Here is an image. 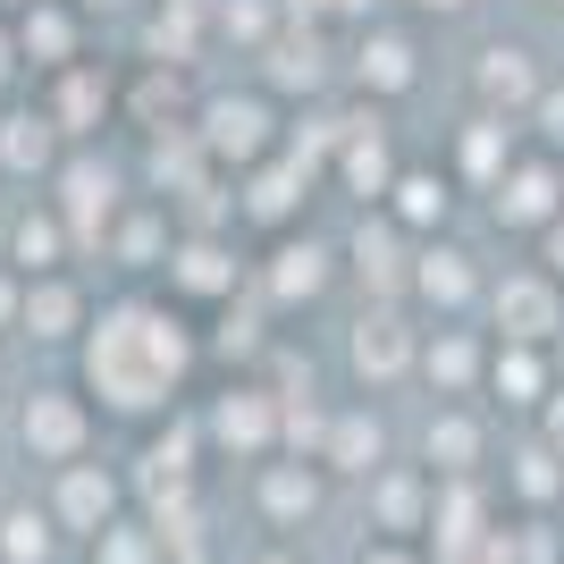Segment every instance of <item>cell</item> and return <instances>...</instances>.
I'll list each match as a JSON object with an SVG mask.
<instances>
[{
	"instance_id": "8fae6325",
	"label": "cell",
	"mask_w": 564,
	"mask_h": 564,
	"mask_svg": "<svg viewBox=\"0 0 564 564\" xmlns=\"http://www.w3.org/2000/svg\"><path fill=\"white\" fill-rule=\"evenodd\" d=\"M397 127L362 101V110H346V127H337V152H329V186L346 194V203H362V212H379L388 203V186H397Z\"/></svg>"
},
{
	"instance_id": "d590c367",
	"label": "cell",
	"mask_w": 564,
	"mask_h": 564,
	"mask_svg": "<svg viewBox=\"0 0 564 564\" xmlns=\"http://www.w3.org/2000/svg\"><path fill=\"white\" fill-rule=\"evenodd\" d=\"M522 127H531V143H540V152H564V76H547V94L531 101V118H522Z\"/></svg>"
},
{
	"instance_id": "4dcf8cb0",
	"label": "cell",
	"mask_w": 564,
	"mask_h": 564,
	"mask_svg": "<svg viewBox=\"0 0 564 564\" xmlns=\"http://www.w3.org/2000/svg\"><path fill=\"white\" fill-rule=\"evenodd\" d=\"M489 397L514 413H540L556 397V346H497L489 354Z\"/></svg>"
},
{
	"instance_id": "e0dca14e",
	"label": "cell",
	"mask_w": 564,
	"mask_h": 564,
	"mask_svg": "<svg viewBox=\"0 0 564 564\" xmlns=\"http://www.w3.org/2000/svg\"><path fill=\"white\" fill-rule=\"evenodd\" d=\"M489 279L497 270L471 245H455V236H430L422 253H413V304L430 321H471V312L489 304Z\"/></svg>"
},
{
	"instance_id": "c3c4849f",
	"label": "cell",
	"mask_w": 564,
	"mask_h": 564,
	"mask_svg": "<svg viewBox=\"0 0 564 564\" xmlns=\"http://www.w3.org/2000/svg\"><path fill=\"white\" fill-rule=\"evenodd\" d=\"M540 9H556V18H564V0H540Z\"/></svg>"
},
{
	"instance_id": "f1b7e54d",
	"label": "cell",
	"mask_w": 564,
	"mask_h": 564,
	"mask_svg": "<svg viewBox=\"0 0 564 564\" xmlns=\"http://www.w3.org/2000/svg\"><path fill=\"white\" fill-rule=\"evenodd\" d=\"M312 464H321V471H346V480H371V471L388 464V422H379L371 404H337Z\"/></svg>"
},
{
	"instance_id": "7a4b0ae2",
	"label": "cell",
	"mask_w": 564,
	"mask_h": 564,
	"mask_svg": "<svg viewBox=\"0 0 564 564\" xmlns=\"http://www.w3.org/2000/svg\"><path fill=\"white\" fill-rule=\"evenodd\" d=\"M194 143L236 177V169L270 161V152L286 143V110H279L270 85H219V94L194 101Z\"/></svg>"
},
{
	"instance_id": "603a6c76",
	"label": "cell",
	"mask_w": 564,
	"mask_h": 564,
	"mask_svg": "<svg viewBox=\"0 0 564 564\" xmlns=\"http://www.w3.org/2000/svg\"><path fill=\"white\" fill-rule=\"evenodd\" d=\"M455 203H464V186H455V169H447V161H404L379 212L397 219L404 236H422V245H430V236H447V228H455Z\"/></svg>"
},
{
	"instance_id": "74e56055",
	"label": "cell",
	"mask_w": 564,
	"mask_h": 564,
	"mask_svg": "<svg viewBox=\"0 0 564 564\" xmlns=\"http://www.w3.org/2000/svg\"><path fill=\"white\" fill-rule=\"evenodd\" d=\"M397 9H404L413 25H455V18H471L480 0H397Z\"/></svg>"
},
{
	"instance_id": "52a82bcc",
	"label": "cell",
	"mask_w": 564,
	"mask_h": 564,
	"mask_svg": "<svg viewBox=\"0 0 564 564\" xmlns=\"http://www.w3.org/2000/svg\"><path fill=\"white\" fill-rule=\"evenodd\" d=\"M337 270H346V245H329V236H312V228H286L253 261V295L270 312H295V304H321L337 286Z\"/></svg>"
},
{
	"instance_id": "2e32d148",
	"label": "cell",
	"mask_w": 564,
	"mask_h": 564,
	"mask_svg": "<svg viewBox=\"0 0 564 564\" xmlns=\"http://www.w3.org/2000/svg\"><path fill=\"white\" fill-rule=\"evenodd\" d=\"M253 85H270L279 101H321L329 85H346V59H337V34L329 25H312V18H286V34L270 51H261V68H253Z\"/></svg>"
},
{
	"instance_id": "484cf974",
	"label": "cell",
	"mask_w": 564,
	"mask_h": 564,
	"mask_svg": "<svg viewBox=\"0 0 564 564\" xmlns=\"http://www.w3.org/2000/svg\"><path fill=\"white\" fill-rule=\"evenodd\" d=\"M489 354H497V337L464 329V321H430L422 329V379L438 397H480L489 388Z\"/></svg>"
},
{
	"instance_id": "277c9868",
	"label": "cell",
	"mask_w": 564,
	"mask_h": 564,
	"mask_svg": "<svg viewBox=\"0 0 564 564\" xmlns=\"http://www.w3.org/2000/svg\"><path fill=\"white\" fill-rule=\"evenodd\" d=\"M422 76H430V59H422V25L413 18H379V25H362V34H346V85L371 101V110L413 101Z\"/></svg>"
},
{
	"instance_id": "d6986e66",
	"label": "cell",
	"mask_w": 564,
	"mask_h": 564,
	"mask_svg": "<svg viewBox=\"0 0 564 564\" xmlns=\"http://www.w3.org/2000/svg\"><path fill=\"white\" fill-rule=\"evenodd\" d=\"M0 261H9V270H25V279H51V270H76V261H85V245H76L68 212H59L51 194H18V203H9V219H0Z\"/></svg>"
},
{
	"instance_id": "7c38bea8",
	"label": "cell",
	"mask_w": 564,
	"mask_h": 564,
	"mask_svg": "<svg viewBox=\"0 0 564 564\" xmlns=\"http://www.w3.org/2000/svg\"><path fill=\"white\" fill-rule=\"evenodd\" d=\"M547 59L522 34H489V43L471 51V68H464V101L471 110H497V118H531V101L547 94Z\"/></svg>"
},
{
	"instance_id": "9c48e42d",
	"label": "cell",
	"mask_w": 564,
	"mask_h": 564,
	"mask_svg": "<svg viewBox=\"0 0 564 564\" xmlns=\"http://www.w3.org/2000/svg\"><path fill=\"white\" fill-rule=\"evenodd\" d=\"M236 186V219L245 228H261V236H286V228H304V203H312V186H329L321 169L304 161V152H270V161H253V169H236L228 177Z\"/></svg>"
},
{
	"instance_id": "836d02e7",
	"label": "cell",
	"mask_w": 564,
	"mask_h": 564,
	"mask_svg": "<svg viewBox=\"0 0 564 564\" xmlns=\"http://www.w3.org/2000/svg\"><path fill=\"white\" fill-rule=\"evenodd\" d=\"M161 556H169V540H161V531H143V522H127V514L94 540V564H161Z\"/></svg>"
},
{
	"instance_id": "8d00e7d4",
	"label": "cell",
	"mask_w": 564,
	"mask_h": 564,
	"mask_svg": "<svg viewBox=\"0 0 564 564\" xmlns=\"http://www.w3.org/2000/svg\"><path fill=\"white\" fill-rule=\"evenodd\" d=\"M18 85H34V76H25V51H18V18H0V101H18Z\"/></svg>"
},
{
	"instance_id": "e575fe53",
	"label": "cell",
	"mask_w": 564,
	"mask_h": 564,
	"mask_svg": "<svg viewBox=\"0 0 564 564\" xmlns=\"http://www.w3.org/2000/svg\"><path fill=\"white\" fill-rule=\"evenodd\" d=\"M388 9H397V0H295V18L329 25V34H362V25H379Z\"/></svg>"
},
{
	"instance_id": "f6af8a7d",
	"label": "cell",
	"mask_w": 564,
	"mask_h": 564,
	"mask_svg": "<svg viewBox=\"0 0 564 564\" xmlns=\"http://www.w3.org/2000/svg\"><path fill=\"white\" fill-rule=\"evenodd\" d=\"M18 9H34V0H0V18H18Z\"/></svg>"
},
{
	"instance_id": "ffe728a7",
	"label": "cell",
	"mask_w": 564,
	"mask_h": 564,
	"mask_svg": "<svg viewBox=\"0 0 564 564\" xmlns=\"http://www.w3.org/2000/svg\"><path fill=\"white\" fill-rule=\"evenodd\" d=\"M346 362L362 388H404L422 379V329L404 321V304H362V321L346 329Z\"/></svg>"
},
{
	"instance_id": "ee69618b",
	"label": "cell",
	"mask_w": 564,
	"mask_h": 564,
	"mask_svg": "<svg viewBox=\"0 0 564 564\" xmlns=\"http://www.w3.org/2000/svg\"><path fill=\"white\" fill-rule=\"evenodd\" d=\"M245 564H295V556H286V547H261V556H245Z\"/></svg>"
},
{
	"instance_id": "d6a6232c",
	"label": "cell",
	"mask_w": 564,
	"mask_h": 564,
	"mask_svg": "<svg viewBox=\"0 0 564 564\" xmlns=\"http://www.w3.org/2000/svg\"><path fill=\"white\" fill-rule=\"evenodd\" d=\"M59 556V514L51 506H9L0 514V564H51Z\"/></svg>"
},
{
	"instance_id": "ab89813d",
	"label": "cell",
	"mask_w": 564,
	"mask_h": 564,
	"mask_svg": "<svg viewBox=\"0 0 564 564\" xmlns=\"http://www.w3.org/2000/svg\"><path fill=\"white\" fill-rule=\"evenodd\" d=\"M76 9H85V18H101V25H118V18H143L152 0H76Z\"/></svg>"
},
{
	"instance_id": "7402d4cb",
	"label": "cell",
	"mask_w": 564,
	"mask_h": 564,
	"mask_svg": "<svg viewBox=\"0 0 564 564\" xmlns=\"http://www.w3.org/2000/svg\"><path fill=\"white\" fill-rule=\"evenodd\" d=\"M18 51H25V76L43 85V76L94 59V18L76 0H34V9H18Z\"/></svg>"
},
{
	"instance_id": "6da1fadb",
	"label": "cell",
	"mask_w": 564,
	"mask_h": 564,
	"mask_svg": "<svg viewBox=\"0 0 564 564\" xmlns=\"http://www.w3.org/2000/svg\"><path fill=\"white\" fill-rule=\"evenodd\" d=\"M194 362H203V337H194L186 304L127 286L85 329V397H101V413H118V422H152L177 404Z\"/></svg>"
},
{
	"instance_id": "b9f144b4",
	"label": "cell",
	"mask_w": 564,
	"mask_h": 564,
	"mask_svg": "<svg viewBox=\"0 0 564 564\" xmlns=\"http://www.w3.org/2000/svg\"><path fill=\"white\" fill-rule=\"evenodd\" d=\"M540 438H547V447H556V455H564V379H556V397H547V404H540Z\"/></svg>"
},
{
	"instance_id": "5b68a950",
	"label": "cell",
	"mask_w": 564,
	"mask_h": 564,
	"mask_svg": "<svg viewBox=\"0 0 564 564\" xmlns=\"http://www.w3.org/2000/svg\"><path fill=\"white\" fill-rule=\"evenodd\" d=\"M245 286H253V261L236 253L228 228H177L169 270H161V295H177L186 312H212V304H236Z\"/></svg>"
},
{
	"instance_id": "83f0119b",
	"label": "cell",
	"mask_w": 564,
	"mask_h": 564,
	"mask_svg": "<svg viewBox=\"0 0 564 564\" xmlns=\"http://www.w3.org/2000/svg\"><path fill=\"white\" fill-rule=\"evenodd\" d=\"M118 471H101L94 455L85 464H59V480H51V514H59V531H76V540H101L118 522Z\"/></svg>"
},
{
	"instance_id": "1f68e13d",
	"label": "cell",
	"mask_w": 564,
	"mask_h": 564,
	"mask_svg": "<svg viewBox=\"0 0 564 564\" xmlns=\"http://www.w3.org/2000/svg\"><path fill=\"white\" fill-rule=\"evenodd\" d=\"M261 514L270 522H286V531H295V522H312L321 514V464H261Z\"/></svg>"
},
{
	"instance_id": "4316f807",
	"label": "cell",
	"mask_w": 564,
	"mask_h": 564,
	"mask_svg": "<svg viewBox=\"0 0 564 564\" xmlns=\"http://www.w3.org/2000/svg\"><path fill=\"white\" fill-rule=\"evenodd\" d=\"M371 514L388 540H422L438 522V471L430 464H379L371 471Z\"/></svg>"
},
{
	"instance_id": "cb8c5ba5",
	"label": "cell",
	"mask_w": 564,
	"mask_h": 564,
	"mask_svg": "<svg viewBox=\"0 0 564 564\" xmlns=\"http://www.w3.org/2000/svg\"><path fill=\"white\" fill-rule=\"evenodd\" d=\"M177 228H186V219L169 212L161 194H135V203L118 212V228L101 236V261H118L127 279H161V270H169V245H177Z\"/></svg>"
},
{
	"instance_id": "30bf717a",
	"label": "cell",
	"mask_w": 564,
	"mask_h": 564,
	"mask_svg": "<svg viewBox=\"0 0 564 564\" xmlns=\"http://www.w3.org/2000/svg\"><path fill=\"white\" fill-rule=\"evenodd\" d=\"M480 203H489V219H497L506 236H531V245H540V236L564 219V152H540V143H522L514 169H506V177H497Z\"/></svg>"
},
{
	"instance_id": "4fadbf2b",
	"label": "cell",
	"mask_w": 564,
	"mask_h": 564,
	"mask_svg": "<svg viewBox=\"0 0 564 564\" xmlns=\"http://www.w3.org/2000/svg\"><path fill=\"white\" fill-rule=\"evenodd\" d=\"M68 152H76L68 127H59L34 94L0 101V186H9V194H43L51 177H59V161H68Z\"/></svg>"
},
{
	"instance_id": "7dc6e473",
	"label": "cell",
	"mask_w": 564,
	"mask_h": 564,
	"mask_svg": "<svg viewBox=\"0 0 564 564\" xmlns=\"http://www.w3.org/2000/svg\"><path fill=\"white\" fill-rule=\"evenodd\" d=\"M0 388H9V354H0Z\"/></svg>"
},
{
	"instance_id": "ba28073f",
	"label": "cell",
	"mask_w": 564,
	"mask_h": 564,
	"mask_svg": "<svg viewBox=\"0 0 564 564\" xmlns=\"http://www.w3.org/2000/svg\"><path fill=\"white\" fill-rule=\"evenodd\" d=\"M203 447H212V455H236V464H270V455L286 447V397H270L261 379L219 388L212 413H203Z\"/></svg>"
},
{
	"instance_id": "7bdbcfd3",
	"label": "cell",
	"mask_w": 564,
	"mask_h": 564,
	"mask_svg": "<svg viewBox=\"0 0 564 564\" xmlns=\"http://www.w3.org/2000/svg\"><path fill=\"white\" fill-rule=\"evenodd\" d=\"M540 261H547V270H556V279H564V219H556V228L540 236Z\"/></svg>"
},
{
	"instance_id": "44dd1931",
	"label": "cell",
	"mask_w": 564,
	"mask_h": 564,
	"mask_svg": "<svg viewBox=\"0 0 564 564\" xmlns=\"http://www.w3.org/2000/svg\"><path fill=\"white\" fill-rule=\"evenodd\" d=\"M522 143H531V127H522V118L464 110V118H455V135H447V169H455V186H464V194H489L497 177L514 169Z\"/></svg>"
},
{
	"instance_id": "bcb514c9",
	"label": "cell",
	"mask_w": 564,
	"mask_h": 564,
	"mask_svg": "<svg viewBox=\"0 0 564 564\" xmlns=\"http://www.w3.org/2000/svg\"><path fill=\"white\" fill-rule=\"evenodd\" d=\"M9 203H18V194H9V186H0V219H9Z\"/></svg>"
},
{
	"instance_id": "8992f818",
	"label": "cell",
	"mask_w": 564,
	"mask_h": 564,
	"mask_svg": "<svg viewBox=\"0 0 564 564\" xmlns=\"http://www.w3.org/2000/svg\"><path fill=\"white\" fill-rule=\"evenodd\" d=\"M480 312H489V337H497V346H564V279L547 270V261L497 270Z\"/></svg>"
},
{
	"instance_id": "9a60e30c",
	"label": "cell",
	"mask_w": 564,
	"mask_h": 564,
	"mask_svg": "<svg viewBox=\"0 0 564 564\" xmlns=\"http://www.w3.org/2000/svg\"><path fill=\"white\" fill-rule=\"evenodd\" d=\"M34 101L68 127V143H101L110 127H127V85H118L101 59H76V68L43 76V85H34Z\"/></svg>"
},
{
	"instance_id": "f546056e",
	"label": "cell",
	"mask_w": 564,
	"mask_h": 564,
	"mask_svg": "<svg viewBox=\"0 0 564 564\" xmlns=\"http://www.w3.org/2000/svg\"><path fill=\"white\" fill-rule=\"evenodd\" d=\"M422 455H430V471H438V480H471V471H480V455H489L480 413H471L464 397H447L438 413H430V430H422Z\"/></svg>"
},
{
	"instance_id": "d4e9b609",
	"label": "cell",
	"mask_w": 564,
	"mask_h": 564,
	"mask_svg": "<svg viewBox=\"0 0 564 564\" xmlns=\"http://www.w3.org/2000/svg\"><path fill=\"white\" fill-rule=\"evenodd\" d=\"M94 295H85V279L76 270H51V279H25V312H18V337H34V346H76V337L94 329Z\"/></svg>"
},
{
	"instance_id": "f35d334b",
	"label": "cell",
	"mask_w": 564,
	"mask_h": 564,
	"mask_svg": "<svg viewBox=\"0 0 564 564\" xmlns=\"http://www.w3.org/2000/svg\"><path fill=\"white\" fill-rule=\"evenodd\" d=\"M18 312H25V270L0 261V329H18Z\"/></svg>"
},
{
	"instance_id": "5bb4252c",
	"label": "cell",
	"mask_w": 564,
	"mask_h": 564,
	"mask_svg": "<svg viewBox=\"0 0 564 564\" xmlns=\"http://www.w3.org/2000/svg\"><path fill=\"white\" fill-rule=\"evenodd\" d=\"M18 447L34 455V464H85L94 455V397H76V388H59V379H43L34 397L18 404Z\"/></svg>"
},
{
	"instance_id": "ac0fdd59",
	"label": "cell",
	"mask_w": 564,
	"mask_h": 564,
	"mask_svg": "<svg viewBox=\"0 0 564 564\" xmlns=\"http://www.w3.org/2000/svg\"><path fill=\"white\" fill-rule=\"evenodd\" d=\"M413 253H422V236H404L388 212H362L346 236V279L371 304H413Z\"/></svg>"
},
{
	"instance_id": "60d3db41",
	"label": "cell",
	"mask_w": 564,
	"mask_h": 564,
	"mask_svg": "<svg viewBox=\"0 0 564 564\" xmlns=\"http://www.w3.org/2000/svg\"><path fill=\"white\" fill-rule=\"evenodd\" d=\"M362 564H422V547H413V540H371Z\"/></svg>"
},
{
	"instance_id": "3957f363",
	"label": "cell",
	"mask_w": 564,
	"mask_h": 564,
	"mask_svg": "<svg viewBox=\"0 0 564 564\" xmlns=\"http://www.w3.org/2000/svg\"><path fill=\"white\" fill-rule=\"evenodd\" d=\"M51 203H59V212H68V228H76V245H85V253H101V236L118 228V212H127V203H135V169L118 161V152H101V143H76L68 161H59V177H51Z\"/></svg>"
}]
</instances>
